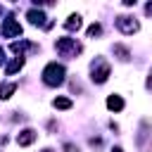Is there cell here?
<instances>
[{
	"label": "cell",
	"instance_id": "6da1fadb",
	"mask_svg": "<svg viewBox=\"0 0 152 152\" xmlns=\"http://www.w3.org/2000/svg\"><path fill=\"white\" fill-rule=\"evenodd\" d=\"M64 76H66V71H64V66L62 64H57V62H50L45 69H43V83L45 86H62L64 83Z\"/></svg>",
	"mask_w": 152,
	"mask_h": 152
},
{
	"label": "cell",
	"instance_id": "7a4b0ae2",
	"mask_svg": "<svg viewBox=\"0 0 152 152\" xmlns=\"http://www.w3.org/2000/svg\"><path fill=\"white\" fill-rule=\"evenodd\" d=\"M109 71H112L109 62L102 59V57H97V59L90 64V78H93V83H104V81L109 78Z\"/></svg>",
	"mask_w": 152,
	"mask_h": 152
},
{
	"label": "cell",
	"instance_id": "3957f363",
	"mask_svg": "<svg viewBox=\"0 0 152 152\" xmlns=\"http://www.w3.org/2000/svg\"><path fill=\"white\" fill-rule=\"evenodd\" d=\"M55 48H57V52L64 55V57H76V55L83 50V45H81L76 38H57Z\"/></svg>",
	"mask_w": 152,
	"mask_h": 152
},
{
	"label": "cell",
	"instance_id": "277c9868",
	"mask_svg": "<svg viewBox=\"0 0 152 152\" xmlns=\"http://www.w3.org/2000/svg\"><path fill=\"white\" fill-rule=\"evenodd\" d=\"M116 28H119L121 33L131 36V33H135V31L140 28V24H138L133 17H126V14H121V17H116Z\"/></svg>",
	"mask_w": 152,
	"mask_h": 152
},
{
	"label": "cell",
	"instance_id": "5b68a950",
	"mask_svg": "<svg viewBox=\"0 0 152 152\" xmlns=\"http://www.w3.org/2000/svg\"><path fill=\"white\" fill-rule=\"evenodd\" d=\"M0 31H2V36H5V38L21 36V26H19V21H17V19H12V17L2 21V28H0Z\"/></svg>",
	"mask_w": 152,
	"mask_h": 152
},
{
	"label": "cell",
	"instance_id": "8992f818",
	"mask_svg": "<svg viewBox=\"0 0 152 152\" xmlns=\"http://www.w3.org/2000/svg\"><path fill=\"white\" fill-rule=\"evenodd\" d=\"M36 138H38V133H36L33 128H24V131L17 135V145H21V147H28L31 142H36Z\"/></svg>",
	"mask_w": 152,
	"mask_h": 152
},
{
	"label": "cell",
	"instance_id": "52a82bcc",
	"mask_svg": "<svg viewBox=\"0 0 152 152\" xmlns=\"http://www.w3.org/2000/svg\"><path fill=\"white\" fill-rule=\"evenodd\" d=\"M28 48H33L28 40H14V43L10 45V50H12L17 57H24V50H28Z\"/></svg>",
	"mask_w": 152,
	"mask_h": 152
},
{
	"label": "cell",
	"instance_id": "ba28073f",
	"mask_svg": "<svg viewBox=\"0 0 152 152\" xmlns=\"http://www.w3.org/2000/svg\"><path fill=\"white\" fill-rule=\"evenodd\" d=\"M26 17H28V21H31L33 26H40V24H45V14H43L40 10H36V7H33V10H28V14H26Z\"/></svg>",
	"mask_w": 152,
	"mask_h": 152
},
{
	"label": "cell",
	"instance_id": "9c48e42d",
	"mask_svg": "<svg viewBox=\"0 0 152 152\" xmlns=\"http://www.w3.org/2000/svg\"><path fill=\"white\" fill-rule=\"evenodd\" d=\"M81 24H83V21H81V17H78V14H69V17H66V21H64V28H66V31H78V28H81Z\"/></svg>",
	"mask_w": 152,
	"mask_h": 152
},
{
	"label": "cell",
	"instance_id": "30bf717a",
	"mask_svg": "<svg viewBox=\"0 0 152 152\" xmlns=\"http://www.w3.org/2000/svg\"><path fill=\"white\" fill-rule=\"evenodd\" d=\"M21 66H24V57H14V59L5 66V74H7V76H12V74H17Z\"/></svg>",
	"mask_w": 152,
	"mask_h": 152
},
{
	"label": "cell",
	"instance_id": "8fae6325",
	"mask_svg": "<svg viewBox=\"0 0 152 152\" xmlns=\"http://www.w3.org/2000/svg\"><path fill=\"white\" fill-rule=\"evenodd\" d=\"M107 107H109L112 112H121V109H124V100H121L119 95H109V97H107Z\"/></svg>",
	"mask_w": 152,
	"mask_h": 152
},
{
	"label": "cell",
	"instance_id": "7c38bea8",
	"mask_svg": "<svg viewBox=\"0 0 152 152\" xmlns=\"http://www.w3.org/2000/svg\"><path fill=\"white\" fill-rule=\"evenodd\" d=\"M14 90H17V83H2V86H0V97L7 100V97H12Z\"/></svg>",
	"mask_w": 152,
	"mask_h": 152
},
{
	"label": "cell",
	"instance_id": "4fadbf2b",
	"mask_svg": "<svg viewBox=\"0 0 152 152\" xmlns=\"http://www.w3.org/2000/svg\"><path fill=\"white\" fill-rule=\"evenodd\" d=\"M52 107L55 109H71V100L69 97H55L52 100Z\"/></svg>",
	"mask_w": 152,
	"mask_h": 152
},
{
	"label": "cell",
	"instance_id": "5bb4252c",
	"mask_svg": "<svg viewBox=\"0 0 152 152\" xmlns=\"http://www.w3.org/2000/svg\"><path fill=\"white\" fill-rule=\"evenodd\" d=\"M114 55H119V59H124V62L131 57V52H128L124 45H114Z\"/></svg>",
	"mask_w": 152,
	"mask_h": 152
},
{
	"label": "cell",
	"instance_id": "9a60e30c",
	"mask_svg": "<svg viewBox=\"0 0 152 152\" xmlns=\"http://www.w3.org/2000/svg\"><path fill=\"white\" fill-rule=\"evenodd\" d=\"M95 36H102V26H100V24L88 26V38H95Z\"/></svg>",
	"mask_w": 152,
	"mask_h": 152
},
{
	"label": "cell",
	"instance_id": "2e32d148",
	"mask_svg": "<svg viewBox=\"0 0 152 152\" xmlns=\"http://www.w3.org/2000/svg\"><path fill=\"white\" fill-rule=\"evenodd\" d=\"M64 152H78V147L74 142H64Z\"/></svg>",
	"mask_w": 152,
	"mask_h": 152
},
{
	"label": "cell",
	"instance_id": "e0dca14e",
	"mask_svg": "<svg viewBox=\"0 0 152 152\" xmlns=\"http://www.w3.org/2000/svg\"><path fill=\"white\" fill-rule=\"evenodd\" d=\"M145 86H147V90H152V71H150V76H147V83H145Z\"/></svg>",
	"mask_w": 152,
	"mask_h": 152
},
{
	"label": "cell",
	"instance_id": "ac0fdd59",
	"mask_svg": "<svg viewBox=\"0 0 152 152\" xmlns=\"http://www.w3.org/2000/svg\"><path fill=\"white\" fill-rule=\"evenodd\" d=\"M2 62H5V50L0 48V64H2Z\"/></svg>",
	"mask_w": 152,
	"mask_h": 152
},
{
	"label": "cell",
	"instance_id": "d6986e66",
	"mask_svg": "<svg viewBox=\"0 0 152 152\" xmlns=\"http://www.w3.org/2000/svg\"><path fill=\"white\" fill-rule=\"evenodd\" d=\"M145 12H147V14H152V2H150V5L145 7Z\"/></svg>",
	"mask_w": 152,
	"mask_h": 152
},
{
	"label": "cell",
	"instance_id": "ffe728a7",
	"mask_svg": "<svg viewBox=\"0 0 152 152\" xmlns=\"http://www.w3.org/2000/svg\"><path fill=\"white\" fill-rule=\"evenodd\" d=\"M112 152H124V150H121V147H114V150H112Z\"/></svg>",
	"mask_w": 152,
	"mask_h": 152
},
{
	"label": "cell",
	"instance_id": "44dd1931",
	"mask_svg": "<svg viewBox=\"0 0 152 152\" xmlns=\"http://www.w3.org/2000/svg\"><path fill=\"white\" fill-rule=\"evenodd\" d=\"M43 152H52V150H43Z\"/></svg>",
	"mask_w": 152,
	"mask_h": 152
},
{
	"label": "cell",
	"instance_id": "7402d4cb",
	"mask_svg": "<svg viewBox=\"0 0 152 152\" xmlns=\"http://www.w3.org/2000/svg\"><path fill=\"white\" fill-rule=\"evenodd\" d=\"M0 14H2V7H0Z\"/></svg>",
	"mask_w": 152,
	"mask_h": 152
}]
</instances>
